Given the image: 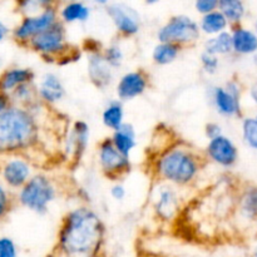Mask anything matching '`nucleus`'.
<instances>
[{
  "label": "nucleus",
  "mask_w": 257,
  "mask_h": 257,
  "mask_svg": "<svg viewBox=\"0 0 257 257\" xmlns=\"http://www.w3.org/2000/svg\"><path fill=\"white\" fill-rule=\"evenodd\" d=\"M104 237L102 218L89 207H75L63 218L55 252L62 257H99Z\"/></svg>",
  "instance_id": "f257e3e1"
},
{
  "label": "nucleus",
  "mask_w": 257,
  "mask_h": 257,
  "mask_svg": "<svg viewBox=\"0 0 257 257\" xmlns=\"http://www.w3.org/2000/svg\"><path fill=\"white\" fill-rule=\"evenodd\" d=\"M37 118L25 107L12 104L0 114V155H17L38 141Z\"/></svg>",
  "instance_id": "f03ea898"
},
{
  "label": "nucleus",
  "mask_w": 257,
  "mask_h": 257,
  "mask_svg": "<svg viewBox=\"0 0 257 257\" xmlns=\"http://www.w3.org/2000/svg\"><path fill=\"white\" fill-rule=\"evenodd\" d=\"M153 170L161 182L188 186L201 172L200 155L186 145L170 146L156 158Z\"/></svg>",
  "instance_id": "7ed1b4c3"
},
{
  "label": "nucleus",
  "mask_w": 257,
  "mask_h": 257,
  "mask_svg": "<svg viewBox=\"0 0 257 257\" xmlns=\"http://www.w3.org/2000/svg\"><path fill=\"white\" fill-rule=\"evenodd\" d=\"M57 197L54 182L44 173H37L18 192V202L37 213H45Z\"/></svg>",
  "instance_id": "20e7f679"
},
{
  "label": "nucleus",
  "mask_w": 257,
  "mask_h": 257,
  "mask_svg": "<svg viewBox=\"0 0 257 257\" xmlns=\"http://www.w3.org/2000/svg\"><path fill=\"white\" fill-rule=\"evenodd\" d=\"M28 48L34 50L48 63H58V60L70 49L67 43L64 23L59 20L52 28L29 40Z\"/></svg>",
  "instance_id": "39448f33"
},
{
  "label": "nucleus",
  "mask_w": 257,
  "mask_h": 257,
  "mask_svg": "<svg viewBox=\"0 0 257 257\" xmlns=\"http://www.w3.org/2000/svg\"><path fill=\"white\" fill-rule=\"evenodd\" d=\"M201 35L200 25L188 15H173L157 32L160 43H171L178 47L191 45L198 40Z\"/></svg>",
  "instance_id": "423d86ee"
},
{
  "label": "nucleus",
  "mask_w": 257,
  "mask_h": 257,
  "mask_svg": "<svg viewBox=\"0 0 257 257\" xmlns=\"http://www.w3.org/2000/svg\"><path fill=\"white\" fill-rule=\"evenodd\" d=\"M59 22V10L54 3L45 8L39 14L23 17L19 24L13 30V37L19 44L27 45L30 39L52 28Z\"/></svg>",
  "instance_id": "0eeeda50"
},
{
  "label": "nucleus",
  "mask_w": 257,
  "mask_h": 257,
  "mask_svg": "<svg viewBox=\"0 0 257 257\" xmlns=\"http://www.w3.org/2000/svg\"><path fill=\"white\" fill-rule=\"evenodd\" d=\"M98 161L102 172L110 180H118L131 171L130 157L123 156L110 138H105L99 143Z\"/></svg>",
  "instance_id": "6e6552de"
},
{
  "label": "nucleus",
  "mask_w": 257,
  "mask_h": 257,
  "mask_svg": "<svg viewBox=\"0 0 257 257\" xmlns=\"http://www.w3.org/2000/svg\"><path fill=\"white\" fill-rule=\"evenodd\" d=\"M212 102L216 110L223 117L241 114V85L237 80H228L222 87L212 89Z\"/></svg>",
  "instance_id": "1a4fd4ad"
},
{
  "label": "nucleus",
  "mask_w": 257,
  "mask_h": 257,
  "mask_svg": "<svg viewBox=\"0 0 257 257\" xmlns=\"http://www.w3.org/2000/svg\"><path fill=\"white\" fill-rule=\"evenodd\" d=\"M107 13L115 29L123 37H133L140 32V14L125 3H108Z\"/></svg>",
  "instance_id": "9d476101"
},
{
  "label": "nucleus",
  "mask_w": 257,
  "mask_h": 257,
  "mask_svg": "<svg viewBox=\"0 0 257 257\" xmlns=\"http://www.w3.org/2000/svg\"><path fill=\"white\" fill-rule=\"evenodd\" d=\"M161 182V181H160ZM153 210L161 221H172L180 212V197L172 185L161 182L155 192Z\"/></svg>",
  "instance_id": "9b49d317"
},
{
  "label": "nucleus",
  "mask_w": 257,
  "mask_h": 257,
  "mask_svg": "<svg viewBox=\"0 0 257 257\" xmlns=\"http://www.w3.org/2000/svg\"><path fill=\"white\" fill-rule=\"evenodd\" d=\"M2 177L8 187L20 190L33 177L32 165L25 158L14 156L3 165Z\"/></svg>",
  "instance_id": "f8f14e48"
},
{
  "label": "nucleus",
  "mask_w": 257,
  "mask_h": 257,
  "mask_svg": "<svg viewBox=\"0 0 257 257\" xmlns=\"http://www.w3.org/2000/svg\"><path fill=\"white\" fill-rule=\"evenodd\" d=\"M206 156L216 165L230 168L237 162L238 151L232 140L222 135L208 141V145L206 147Z\"/></svg>",
  "instance_id": "ddd939ff"
},
{
  "label": "nucleus",
  "mask_w": 257,
  "mask_h": 257,
  "mask_svg": "<svg viewBox=\"0 0 257 257\" xmlns=\"http://www.w3.org/2000/svg\"><path fill=\"white\" fill-rule=\"evenodd\" d=\"M148 83H150V79H148L147 73L143 72L142 69L125 73L120 77L117 84L118 98L122 100L135 99L146 92Z\"/></svg>",
  "instance_id": "4468645a"
},
{
  "label": "nucleus",
  "mask_w": 257,
  "mask_h": 257,
  "mask_svg": "<svg viewBox=\"0 0 257 257\" xmlns=\"http://www.w3.org/2000/svg\"><path fill=\"white\" fill-rule=\"evenodd\" d=\"M88 75L93 84L98 88H104L112 82L113 68L105 60L103 52L89 53L88 55Z\"/></svg>",
  "instance_id": "2eb2a0df"
},
{
  "label": "nucleus",
  "mask_w": 257,
  "mask_h": 257,
  "mask_svg": "<svg viewBox=\"0 0 257 257\" xmlns=\"http://www.w3.org/2000/svg\"><path fill=\"white\" fill-rule=\"evenodd\" d=\"M89 140V127L84 120H77L73 123L67 141H65V152L75 160H80L87 148Z\"/></svg>",
  "instance_id": "dca6fc26"
},
{
  "label": "nucleus",
  "mask_w": 257,
  "mask_h": 257,
  "mask_svg": "<svg viewBox=\"0 0 257 257\" xmlns=\"http://www.w3.org/2000/svg\"><path fill=\"white\" fill-rule=\"evenodd\" d=\"M35 74L29 68L12 67L0 74V92L9 95L22 85L34 82Z\"/></svg>",
  "instance_id": "f3484780"
},
{
  "label": "nucleus",
  "mask_w": 257,
  "mask_h": 257,
  "mask_svg": "<svg viewBox=\"0 0 257 257\" xmlns=\"http://www.w3.org/2000/svg\"><path fill=\"white\" fill-rule=\"evenodd\" d=\"M38 98L47 104H55L63 99L65 94L62 80L54 73H47L42 77L37 87Z\"/></svg>",
  "instance_id": "a211bd4d"
},
{
  "label": "nucleus",
  "mask_w": 257,
  "mask_h": 257,
  "mask_svg": "<svg viewBox=\"0 0 257 257\" xmlns=\"http://www.w3.org/2000/svg\"><path fill=\"white\" fill-rule=\"evenodd\" d=\"M233 53L240 55H255L257 53V35L255 30H251L242 25L231 27Z\"/></svg>",
  "instance_id": "6ab92c4d"
},
{
  "label": "nucleus",
  "mask_w": 257,
  "mask_h": 257,
  "mask_svg": "<svg viewBox=\"0 0 257 257\" xmlns=\"http://www.w3.org/2000/svg\"><path fill=\"white\" fill-rule=\"evenodd\" d=\"M112 140L114 147L125 157H130L131 152L135 150L137 145V137H136V130L130 123H124L122 127L112 133Z\"/></svg>",
  "instance_id": "aec40b11"
},
{
  "label": "nucleus",
  "mask_w": 257,
  "mask_h": 257,
  "mask_svg": "<svg viewBox=\"0 0 257 257\" xmlns=\"http://www.w3.org/2000/svg\"><path fill=\"white\" fill-rule=\"evenodd\" d=\"M238 211L247 221L257 222V186L248 185L238 196Z\"/></svg>",
  "instance_id": "412c9836"
},
{
  "label": "nucleus",
  "mask_w": 257,
  "mask_h": 257,
  "mask_svg": "<svg viewBox=\"0 0 257 257\" xmlns=\"http://www.w3.org/2000/svg\"><path fill=\"white\" fill-rule=\"evenodd\" d=\"M90 17V8L83 2L65 3L59 9V18L62 23H84Z\"/></svg>",
  "instance_id": "4be33fe9"
},
{
  "label": "nucleus",
  "mask_w": 257,
  "mask_h": 257,
  "mask_svg": "<svg viewBox=\"0 0 257 257\" xmlns=\"http://www.w3.org/2000/svg\"><path fill=\"white\" fill-rule=\"evenodd\" d=\"M198 25H200L201 33H205V34L210 35V37H215V35H218L220 33L226 32V29H227L230 24H228L225 15L217 9L215 12L210 13V14L202 15Z\"/></svg>",
  "instance_id": "5701e85b"
},
{
  "label": "nucleus",
  "mask_w": 257,
  "mask_h": 257,
  "mask_svg": "<svg viewBox=\"0 0 257 257\" xmlns=\"http://www.w3.org/2000/svg\"><path fill=\"white\" fill-rule=\"evenodd\" d=\"M103 124L113 132L124 124V108L119 100H112L103 109L102 113Z\"/></svg>",
  "instance_id": "b1692460"
},
{
  "label": "nucleus",
  "mask_w": 257,
  "mask_h": 257,
  "mask_svg": "<svg viewBox=\"0 0 257 257\" xmlns=\"http://www.w3.org/2000/svg\"><path fill=\"white\" fill-rule=\"evenodd\" d=\"M205 52L211 53L213 55H227L233 52L232 35L231 32H222L218 35L211 37L205 42Z\"/></svg>",
  "instance_id": "393cba45"
},
{
  "label": "nucleus",
  "mask_w": 257,
  "mask_h": 257,
  "mask_svg": "<svg viewBox=\"0 0 257 257\" xmlns=\"http://www.w3.org/2000/svg\"><path fill=\"white\" fill-rule=\"evenodd\" d=\"M218 10L225 15L231 27L240 25L246 14V7L241 0H220Z\"/></svg>",
  "instance_id": "a878e982"
},
{
  "label": "nucleus",
  "mask_w": 257,
  "mask_h": 257,
  "mask_svg": "<svg viewBox=\"0 0 257 257\" xmlns=\"http://www.w3.org/2000/svg\"><path fill=\"white\" fill-rule=\"evenodd\" d=\"M182 48L171 43H160L153 48L152 59L158 65H167L175 62Z\"/></svg>",
  "instance_id": "bb28decb"
},
{
  "label": "nucleus",
  "mask_w": 257,
  "mask_h": 257,
  "mask_svg": "<svg viewBox=\"0 0 257 257\" xmlns=\"http://www.w3.org/2000/svg\"><path fill=\"white\" fill-rule=\"evenodd\" d=\"M242 137L248 147L257 151V119L248 117L242 120Z\"/></svg>",
  "instance_id": "cd10ccee"
},
{
  "label": "nucleus",
  "mask_w": 257,
  "mask_h": 257,
  "mask_svg": "<svg viewBox=\"0 0 257 257\" xmlns=\"http://www.w3.org/2000/svg\"><path fill=\"white\" fill-rule=\"evenodd\" d=\"M103 55H104L105 60L109 63V65L113 69L119 67L123 62V50L122 48L118 44H115V43H113L109 47L105 48V49L103 50Z\"/></svg>",
  "instance_id": "c85d7f7f"
},
{
  "label": "nucleus",
  "mask_w": 257,
  "mask_h": 257,
  "mask_svg": "<svg viewBox=\"0 0 257 257\" xmlns=\"http://www.w3.org/2000/svg\"><path fill=\"white\" fill-rule=\"evenodd\" d=\"M201 64H202V68L205 69L206 73L215 74L217 72L218 67H220V60H218L217 55H213L203 50L201 53Z\"/></svg>",
  "instance_id": "c756f323"
},
{
  "label": "nucleus",
  "mask_w": 257,
  "mask_h": 257,
  "mask_svg": "<svg viewBox=\"0 0 257 257\" xmlns=\"http://www.w3.org/2000/svg\"><path fill=\"white\" fill-rule=\"evenodd\" d=\"M0 257H18V247L10 237H0Z\"/></svg>",
  "instance_id": "7c9ffc66"
},
{
  "label": "nucleus",
  "mask_w": 257,
  "mask_h": 257,
  "mask_svg": "<svg viewBox=\"0 0 257 257\" xmlns=\"http://www.w3.org/2000/svg\"><path fill=\"white\" fill-rule=\"evenodd\" d=\"M218 3L220 0H197L195 3V9L202 15L210 14L218 9Z\"/></svg>",
  "instance_id": "2f4dec72"
},
{
  "label": "nucleus",
  "mask_w": 257,
  "mask_h": 257,
  "mask_svg": "<svg viewBox=\"0 0 257 257\" xmlns=\"http://www.w3.org/2000/svg\"><path fill=\"white\" fill-rule=\"evenodd\" d=\"M10 210V196L7 187L0 182V218L4 217Z\"/></svg>",
  "instance_id": "473e14b6"
},
{
  "label": "nucleus",
  "mask_w": 257,
  "mask_h": 257,
  "mask_svg": "<svg viewBox=\"0 0 257 257\" xmlns=\"http://www.w3.org/2000/svg\"><path fill=\"white\" fill-rule=\"evenodd\" d=\"M205 133L207 136L208 140H213V138H217L220 136H222V127H221L218 123L216 122H210L206 124Z\"/></svg>",
  "instance_id": "72a5a7b5"
},
{
  "label": "nucleus",
  "mask_w": 257,
  "mask_h": 257,
  "mask_svg": "<svg viewBox=\"0 0 257 257\" xmlns=\"http://www.w3.org/2000/svg\"><path fill=\"white\" fill-rule=\"evenodd\" d=\"M125 195H127V191H125V187L122 185V183L117 182L110 187V196H112L114 200L117 201L124 200Z\"/></svg>",
  "instance_id": "f704fd0d"
},
{
  "label": "nucleus",
  "mask_w": 257,
  "mask_h": 257,
  "mask_svg": "<svg viewBox=\"0 0 257 257\" xmlns=\"http://www.w3.org/2000/svg\"><path fill=\"white\" fill-rule=\"evenodd\" d=\"M12 99H10L9 95L4 94L3 92H0V114H2L3 112H5V110L8 109V108L12 105Z\"/></svg>",
  "instance_id": "c9c22d12"
},
{
  "label": "nucleus",
  "mask_w": 257,
  "mask_h": 257,
  "mask_svg": "<svg viewBox=\"0 0 257 257\" xmlns=\"http://www.w3.org/2000/svg\"><path fill=\"white\" fill-rule=\"evenodd\" d=\"M8 34H9V28H8V25L4 22L0 20V43L7 38Z\"/></svg>",
  "instance_id": "e433bc0d"
},
{
  "label": "nucleus",
  "mask_w": 257,
  "mask_h": 257,
  "mask_svg": "<svg viewBox=\"0 0 257 257\" xmlns=\"http://www.w3.org/2000/svg\"><path fill=\"white\" fill-rule=\"evenodd\" d=\"M251 98H252L253 102H255L257 105V84H255L251 88Z\"/></svg>",
  "instance_id": "4c0bfd02"
},
{
  "label": "nucleus",
  "mask_w": 257,
  "mask_h": 257,
  "mask_svg": "<svg viewBox=\"0 0 257 257\" xmlns=\"http://www.w3.org/2000/svg\"><path fill=\"white\" fill-rule=\"evenodd\" d=\"M45 257H62V256L58 255L57 252H52V253H49V255H47Z\"/></svg>",
  "instance_id": "58836bf2"
},
{
  "label": "nucleus",
  "mask_w": 257,
  "mask_h": 257,
  "mask_svg": "<svg viewBox=\"0 0 257 257\" xmlns=\"http://www.w3.org/2000/svg\"><path fill=\"white\" fill-rule=\"evenodd\" d=\"M253 256L257 257V243H256V247H255V251H253Z\"/></svg>",
  "instance_id": "ea45409f"
},
{
  "label": "nucleus",
  "mask_w": 257,
  "mask_h": 257,
  "mask_svg": "<svg viewBox=\"0 0 257 257\" xmlns=\"http://www.w3.org/2000/svg\"><path fill=\"white\" fill-rule=\"evenodd\" d=\"M253 62H255V64L257 65V53L255 54V57H253Z\"/></svg>",
  "instance_id": "a19ab883"
},
{
  "label": "nucleus",
  "mask_w": 257,
  "mask_h": 257,
  "mask_svg": "<svg viewBox=\"0 0 257 257\" xmlns=\"http://www.w3.org/2000/svg\"><path fill=\"white\" fill-rule=\"evenodd\" d=\"M142 257H160V256H156V255H145V256H142Z\"/></svg>",
  "instance_id": "79ce46f5"
},
{
  "label": "nucleus",
  "mask_w": 257,
  "mask_h": 257,
  "mask_svg": "<svg viewBox=\"0 0 257 257\" xmlns=\"http://www.w3.org/2000/svg\"><path fill=\"white\" fill-rule=\"evenodd\" d=\"M255 33H256V35H257V22H256V24H255Z\"/></svg>",
  "instance_id": "37998d69"
},
{
  "label": "nucleus",
  "mask_w": 257,
  "mask_h": 257,
  "mask_svg": "<svg viewBox=\"0 0 257 257\" xmlns=\"http://www.w3.org/2000/svg\"><path fill=\"white\" fill-rule=\"evenodd\" d=\"M256 119H257V114H256Z\"/></svg>",
  "instance_id": "c03bdc74"
}]
</instances>
